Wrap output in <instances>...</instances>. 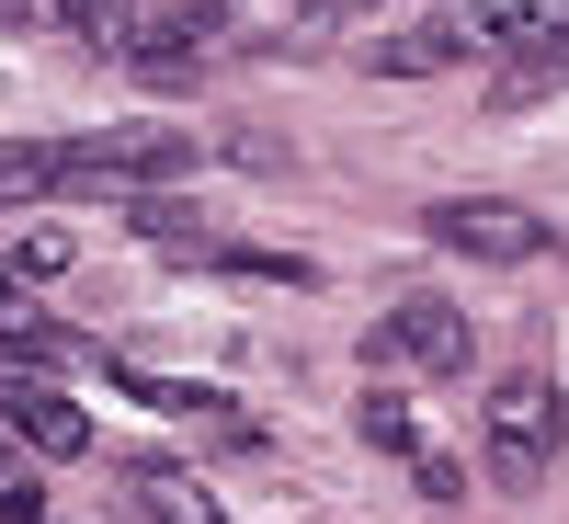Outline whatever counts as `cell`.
<instances>
[{"instance_id":"e0dca14e","label":"cell","mask_w":569,"mask_h":524,"mask_svg":"<svg viewBox=\"0 0 569 524\" xmlns=\"http://www.w3.org/2000/svg\"><path fill=\"white\" fill-rule=\"evenodd\" d=\"M0 524H46V491L23 479V467H12V479H0Z\"/></svg>"},{"instance_id":"7a4b0ae2","label":"cell","mask_w":569,"mask_h":524,"mask_svg":"<svg viewBox=\"0 0 569 524\" xmlns=\"http://www.w3.org/2000/svg\"><path fill=\"white\" fill-rule=\"evenodd\" d=\"M80 182H103V195H182V171H194V137L171 115H137V126H103V137H69Z\"/></svg>"},{"instance_id":"7c38bea8","label":"cell","mask_w":569,"mask_h":524,"mask_svg":"<svg viewBox=\"0 0 569 524\" xmlns=\"http://www.w3.org/2000/svg\"><path fill=\"white\" fill-rule=\"evenodd\" d=\"M547 91H569V58H512V69L490 80V115H536Z\"/></svg>"},{"instance_id":"52a82bcc","label":"cell","mask_w":569,"mask_h":524,"mask_svg":"<svg viewBox=\"0 0 569 524\" xmlns=\"http://www.w3.org/2000/svg\"><path fill=\"white\" fill-rule=\"evenodd\" d=\"M467 34L512 58H569V0H467Z\"/></svg>"},{"instance_id":"30bf717a","label":"cell","mask_w":569,"mask_h":524,"mask_svg":"<svg viewBox=\"0 0 569 524\" xmlns=\"http://www.w3.org/2000/svg\"><path fill=\"white\" fill-rule=\"evenodd\" d=\"M126 228L149 251H182V263H217V228H206V206H182V195H126Z\"/></svg>"},{"instance_id":"4fadbf2b","label":"cell","mask_w":569,"mask_h":524,"mask_svg":"<svg viewBox=\"0 0 569 524\" xmlns=\"http://www.w3.org/2000/svg\"><path fill=\"white\" fill-rule=\"evenodd\" d=\"M0 263H12V285H58L80 251H69V228H23V240L12 251H0Z\"/></svg>"},{"instance_id":"3957f363","label":"cell","mask_w":569,"mask_h":524,"mask_svg":"<svg viewBox=\"0 0 569 524\" xmlns=\"http://www.w3.org/2000/svg\"><path fill=\"white\" fill-rule=\"evenodd\" d=\"M365 354H376V365H421V376H445V388H456V376L479 365V330H467L456 297H410V308H388V319L365 330Z\"/></svg>"},{"instance_id":"8fae6325","label":"cell","mask_w":569,"mask_h":524,"mask_svg":"<svg viewBox=\"0 0 569 524\" xmlns=\"http://www.w3.org/2000/svg\"><path fill=\"white\" fill-rule=\"evenodd\" d=\"M353 434H365L376 456H421V434H410V399H399V388H365V399H353Z\"/></svg>"},{"instance_id":"5bb4252c","label":"cell","mask_w":569,"mask_h":524,"mask_svg":"<svg viewBox=\"0 0 569 524\" xmlns=\"http://www.w3.org/2000/svg\"><path fill=\"white\" fill-rule=\"evenodd\" d=\"M46 23L80 46H126V0H46Z\"/></svg>"},{"instance_id":"9a60e30c","label":"cell","mask_w":569,"mask_h":524,"mask_svg":"<svg viewBox=\"0 0 569 524\" xmlns=\"http://www.w3.org/2000/svg\"><path fill=\"white\" fill-rule=\"evenodd\" d=\"M217 274H240V285H319V263H297V251H217Z\"/></svg>"},{"instance_id":"ffe728a7","label":"cell","mask_w":569,"mask_h":524,"mask_svg":"<svg viewBox=\"0 0 569 524\" xmlns=\"http://www.w3.org/2000/svg\"><path fill=\"white\" fill-rule=\"evenodd\" d=\"M0 479H12V445H0Z\"/></svg>"},{"instance_id":"ac0fdd59","label":"cell","mask_w":569,"mask_h":524,"mask_svg":"<svg viewBox=\"0 0 569 524\" xmlns=\"http://www.w3.org/2000/svg\"><path fill=\"white\" fill-rule=\"evenodd\" d=\"M284 12H297V23H330V12H353V0H284Z\"/></svg>"},{"instance_id":"44dd1931","label":"cell","mask_w":569,"mask_h":524,"mask_svg":"<svg viewBox=\"0 0 569 524\" xmlns=\"http://www.w3.org/2000/svg\"><path fill=\"white\" fill-rule=\"evenodd\" d=\"M353 12H376V0H353Z\"/></svg>"},{"instance_id":"d6986e66","label":"cell","mask_w":569,"mask_h":524,"mask_svg":"<svg viewBox=\"0 0 569 524\" xmlns=\"http://www.w3.org/2000/svg\"><path fill=\"white\" fill-rule=\"evenodd\" d=\"M34 12H46V0H0V23H34Z\"/></svg>"},{"instance_id":"5b68a950","label":"cell","mask_w":569,"mask_h":524,"mask_svg":"<svg viewBox=\"0 0 569 524\" xmlns=\"http://www.w3.org/2000/svg\"><path fill=\"white\" fill-rule=\"evenodd\" d=\"M0 434L34 445V456H91V411L69 388H46V376H12L0 365Z\"/></svg>"},{"instance_id":"9c48e42d","label":"cell","mask_w":569,"mask_h":524,"mask_svg":"<svg viewBox=\"0 0 569 524\" xmlns=\"http://www.w3.org/2000/svg\"><path fill=\"white\" fill-rule=\"evenodd\" d=\"M126 491H137V513H149V524H228V513L206 502V479H194V467H171V456H137Z\"/></svg>"},{"instance_id":"8992f818","label":"cell","mask_w":569,"mask_h":524,"mask_svg":"<svg viewBox=\"0 0 569 524\" xmlns=\"http://www.w3.org/2000/svg\"><path fill=\"white\" fill-rule=\"evenodd\" d=\"M456 58H479V34H467V0H445V12H421V23H399V34H376V46H365V69H376V80H433V69H456Z\"/></svg>"},{"instance_id":"6da1fadb","label":"cell","mask_w":569,"mask_h":524,"mask_svg":"<svg viewBox=\"0 0 569 524\" xmlns=\"http://www.w3.org/2000/svg\"><path fill=\"white\" fill-rule=\"evenodd\" d=\"M558 445H569V388L558 376H536V365L490 376V479L501 491H547Z\"/></svg>"},{"instance_id":"277c9868","label":"cell","mask_w":569,"mask_h":524,"mask_svg":"<svg viewBox=\"0 0 569 524\" xmlns=\"http://www.w3.org/2000/svg\"><path fill=\"white\" fill-rule=\"evenodd\" d=\"M433 240L456 263H536L547 251V217L536 206H501V195H456V206H433Z\"/></svg>"},{"instance_id":"ba28073f","label":"cell","mask_w":569,"mask_h":524,"mask_svg":"<svg viewBox=\"0 0 569 524\" xmlns=\"http://www.w3.org/2000/svg\"><path fill=\"white\" fill-rule=\"evenodd\" d=\"M80 160H69V137H0V206H46V195H69Z\"/></svg>"},{"instance_id":"2e32d148","label":"cell","mask_w":569,"mask_h":524,"mask_svg":"<svg viewBox=\"0 0 569 524\" xmlns=\"http://www.w3.org/2000/svg\"><path fill=\"white\" fill-rule=\"evenodd\" d=\"M410 491H421V502H456V491H467V467H456L445 445H421V456H410Z\"/></svg>"}]
</instances>
